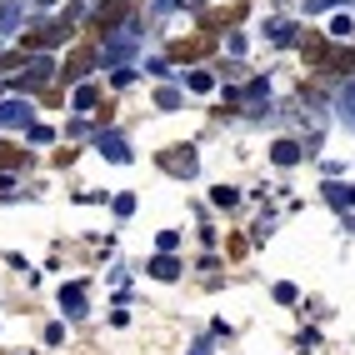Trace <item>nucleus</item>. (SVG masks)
I'll return each instance as SVG.
<instances>
[{"label": "nucleus", "instance_id": "obj_1", "mask_svg": "<svg viewBox=\"0 0 355 355\" xmlns=\"http://www.w3.org/2000/svg\"><path fill=\"white\" fill-rule=\"evenodd\" d=\"M210 51H216V35H210V31H196V35L171 40V55H175V60H200V55H210Z\"/></svg>", "mask_w": 355, "mask_h": 355}, {"label": "nucleus", "instance_id": "obj_2", "mask_svg": "<svg viewBox=\"0 0 355 355\" xmlns=\"http://www.w3.org/2000/svg\"><path fill=\"white\" fill-rule=\"evenodd\" d=\"M241 20H245V6H225V10H210L205 15V31L216 35L220 26H241Z\"/></svg>", "mask_w": 355, "mask_h": 355}, {"label": "nucleus", "instance_id": "obj_3", "mask_svg": "<svg viewBox=\"0 0 355 355\" xmlns=\"http://www.w3.org/2000/svg\"><path fill=\"white\" fill-rule=\"evenodd\" d=\"M80 70H90V45H80V51L70 55V65H65V76H80Z\"/></svg>", "mask_w": 355, "mask_h": 355}, {"label": "nucleus", "instance_id": "obj_4", "mask_svg": "<svg viewBox=\"0 0 355 355\" xmlns=\"http://www.w3.org/2000/svg\"><path fill=\"white\" fill-rule=\"evenodd\" d=\"M300 51H305V60H325V45H320V35H315V31L305 35V45H300Z\"/></svg>", "mask_w": 355, "mask_h": 355}, {"label": "nucleus", "instance_id": "obj_5", "mask_svg": "<svg viewBox=\"0 0 355 355\" xmlns=\"http://www.w3.org/2000/svg\"><path fill=\"white\" fill-rule=\"evenodd\" d=\"M0 165H26V150H15V146H0Z\"/></svg>", "mask_w": 355, "mask_h": 355}, {"label": "nucleus", "instance_id": "obj_6", "mask_svg": "<svg viewBox=\"0 0 355 355\" xmlns=\"http://www.w3.org/2000/svg\"><path fill=\"white\" fill-rule=\"evenodd\" d=\"M336 65H340V70H355V51H340V55H336Z\"/></svg>", "mask_w": 355, "mask_h": 355}]
</instances>
